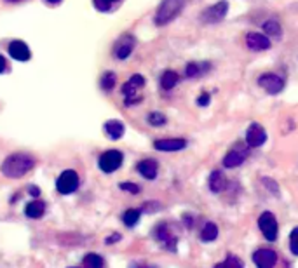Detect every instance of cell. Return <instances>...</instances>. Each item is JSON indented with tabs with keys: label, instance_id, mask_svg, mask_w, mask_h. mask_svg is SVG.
Returning a JSON list of instances; mask_svg holds the SVG:
<instances>
[{
	"label": "cell",
	"instance_id": "cell-1",
	"mask_svg": "<svg viewBox=\"0 0 298 268\" xmlns=\"http://www.w3.org/2000/svg\"><path fill=\"white\" fill-rule=\"evenodd\" d=\"M33 165H35V158L28 153H13L4 160L2 164V174L6 178H23L28 171H32Z\"/></svg>",
	"mask_w": 298,
	"mask_h": 268
},
{
	"label": "cell",
	"instance_id": "cell-2",
	"mask_svg": "<svg viewBox=\"0 0 298 268\" xmlns=\"http://www.w3.org/2000/svg\"><path fill=\"white\" fill-rule=\"evenodd\" d=\"M185 4H187V0H162L159 7H157L156 18H154L156 25L166 26L173 20H176L180 16V13L183 11Z\"/></svg>",
	"mask_w": 298,
	"mask_h": 268
},
{
	"label": "cell",
	"instance_id": "cell-3",
	"mask_svg": "<svg viewBox=\"0 0 298 268\" xmlns=\"http://www.w3.org/2000/svg\"><path fill=\"white\" fill-rule=\"evenodd\" d=\"M145 85V77L139 73L131 75V78L122 85V94L126 98V107H133L134 103L141 101V96H138V89Z\"/></svg>",
	"mask_w": 298,
	"mask_h": 268
},
{
	"label": "cell",
	"instance_id": "cell-4",
	"mask_svg": "<svg viewBox=\"0 0 298 268\" xmlns=\"http://www.w3.org/2000/svg\"><path fill=\"white\" fill-rule=\"evenodd\" d=\"M79 183H81L79 174L73 169H68V171H63L59 178L56 180V190L61 195H70L79 188Z\"/></svg>",
	"mask_w": 298,
	"mask_h": 268
},
{
	"label": "cell",
	"instance_id": "cell-5",
	"mask_svg": "<svg viewBox=\"0 0 298 268\" xmlns=\"http://www.w3.org/2000/svg\"><path fill=\"white\" fill-rule=\"evenodd\" d=\"M122 160H124L122 152H119V150H108V152H105L103 155L100 157L98 165H100V169L103 172L110 174V172H115L117 169L122 165Z\"/></svg>",
	"mask_w": 298,
	"mask_h": 268
},
{
	"label": "cell",
	"instance_id": "cell-6",
	"mask_svg": "<svg viewBox=\"0 0 298 268\" xmlns=\"http://www.w3.org/2000/svg\"><path fill=\"white\" fill-rule=\"evenodd\" d=\"M258 226L260 230H262L263 237H265L267 240H270V242H274L275 239H277V220H275V216L272 213H269V211H265V213L262 214V216L258 218Z\"/></svg>",
	"mask_w": 298,
	"mask_h": 268
},
{
	"label": "cell",
	"instance_id": "cell-7",
	"mask_svg": "<svg viewBox=\"0 0 298 268\" xmlns=\"http://www.w3.org/2000/svg\"><path fill=\"white\" fill-rule=\"evenodd\" d=\"M229 13V4L225 0L216 2L214 6H209L204 13L201 14V20L204 23H220L221 20H225Z\"/></svg>",
	"mask_w": 298,
	"mask_h": 268
},
{
	"label": "cell",
	"instance_id": "cell-8",
	"mask_svg": "<svg viewBox=\"0 0 298 268\" xmlns=\"http://www.w3.org/2000/svg\"><path fill=\"white\" fill-rule=\"evenodd\" d=\"M134 45H136V39L129 33H124L114 45V56L117 59H127L134 51Z\"/></svg>",
	"mask_w": 298,
	"mask_h": 268
},
{
	"label": "cell",
	"instance_id": "cell-9",
	"mask_svg": "<svg viewBox=\"0 0 298 268\" xmlns=\"http://www.w3.org/2000/svg\"><path fill=\"white\" fill-rule=\"evenodd\" d=\"M258 85L265 89L269 94H279L284 89V78L279 77L277 73H263L258 78Z\"/></svg>",
	"mask_w": 298,
	"mask_h": 268
},
{
	"label": "cell",
	"instance_id": "cell-10",
	"mask_svg": "<svg viewBox=\"0 0 298 268\" xmlns=\"http://www.w3.org/2000/svg\"><path fill=\"white\" fill-rule=\"evenodd\" d=\"M265 141H267L265 129L256 122L251 124L246 131V145L250 146V148H258V146H262Z\"/></svg>",
	"mask_w": 298,
	"mask_h": 268
},
{
	"label": "cell",
	"instance_id": "cell-11",
	"mask_svg": "<svg viewBox=\"0 0 298 268\" xmlns=\"http://www.w3.org/2000/svg\"><path fill=\"white\" fill-rule=\"evenodd\" d=\"M253 261L258 268H274L277 263V252L272 249H258L253 254Z\"/></svg>",
	"mask_w": 298,
	"mask_h": 268
},
{
	"label": "cell",
	"instance_id": "cell-12",
	"mask_svg": "<svg viewBox=\"0 0 298 268\" xmlns=\"http://www.w3.org/2000/svg\"><path fill=\"white\" fill-rule=\"evenodd\" d=\"M187 146V139L183 138H166V139H157L154 143V148L159 152H180Z\"/></svg>",
	"mask_w": 298,
	"mask_h": 268
},
{
	"label": "cell",
	"instance_id": "cell-13",
	"mask_svg": "<svg viewBox=\"0 0 298 268\" xmlns=\"http://www.w3.org/2000/svg\"><path fill=\"white\" fill-rule=\"evenodd\" d=\"M156 237L161 240V242L166 244V247L169 251H176V242H178V237L173 235V230L169 228L168 223H161L156 228Z\"/></svg>",
	"mask_w": 298,
	"mask_h": 268
},
{
	"label": "cell",
	"instance_id": "cell-14",
	"mask_svg": "<svg viewBox=\"0 0 298 268\" xmlns=\"http://www.w3.org/2000/svg\"><path fill=\"white\" fill-rule=\"evenodd\" d=\"M7 51H9L11 58L16 59V61H28L30 56H32L30 47L23 40H13V42L9 44V47H7Z\"/></svg>",
	"mask_w": 298,
	"mask_h": 268
},
{
	"label": "cell",
	"instance_id": "cell-15",
	"mask_svg": "<svg viewBox=\"0 0 298 268\" xmlns=\"http://www.w3.org/2000/svg\"><path fill=\"white\" fill-rule=\"evenodd\" d=\"M248 157V150L246 148H232L227 155L224 157V165L227 169H234V167H239L241 164H243L244 160H246Z\"/></svg>",
	"mask_w": 298,
	"mask_h": 268
},
{
	"label": "cell",
	"instance_id": "cell-16",
	"mask_svg": "<svg viewBox=\"0 0 298 268\" xmlns=\"http://www.w3.org/2000/svg\"><path fill=\"white\" fill-rule=\"evenodd\" d=\"M246 45L251 51H267L270 47V39L263 33H248L246 37Z\"/></svg>",
	"mask_w": 298,
	"mask_h": 268
},
{
	"label": "cell",
	"instance_id": "cell-17",
	"mask_svg": "<svg viewBox=\"0 0 298 268\" xmlns=\"http://www.w3.org/2000/svg\"><path fill=\"white\" fill-rule=\"evenodd\" d=\"M136 169L145 180H156L157 171H159V164H157V160H154V158H145V160L138 162Z\"/></svg>",
	"mask_w": 298,
	"mask_h": 268
},
{
	"label": "cell",
	"instance_id": "cell-18",
	"mask_svg": "<svg viewBox=\"0 0 298 268\" xmlns=\"http://www.w3.org/2000/svg\"><path fill=\"white\" fill-rule=\"evenodd\" d=\"M227 183L229 181L221 171H213L209 174V190L213 192V194H220V192H224L225 188H227Z\"/></svg>",
	"mask_w": 298,
	"mask_h": 268
},
{
	"label": "cell",
	"instance_id": "cell-19",
	"mask_svg": "<svg viewBox=\"0 0 298 268\" xmlns=\"http://www.w3.org/2000/svg\"><path fill=\"white\" fill-rule=\"evenodd\" d=\"M44 213H46V204L42 201H32L26 204V207H25V216L32 218V220L42 218Z\"/></svg>",
	"mask_w": 298,
	"mask_h": 268
},
{
	"label": "cell",
	"instance_id": "cell-20",
	"mask_svg": "<svg viewBox=\"0 0 298 268\" xmlns=\"http://www.w3.org/2000/svg\"><path fill=\"white\" fill-rule=\"evenodd\" d=\"M124 131H126V127L120 120H108L105 124V133L110 139H120L124 136Z\"/></svg>",
	"mask_w": 298,
	"mask_h": 268
},
{
	"label": "cell",
	"instance_id": "cell-21",
	"mask_svg": "<svg viewBox=\"0 0 298 268\" xmlns=\"http://www.w3.org/2000/svg\"><path fill=\"white\" fill-rule=\"evenodd\" d=\"M178 80H180V77H178V73H176V71L166 70L164 73H162V77H161V87L164 91H171L176 84H178Z\"/></svg>",
	"mask_w": 298,
	"mask_h": 268
},
{
	"label": "cell",
	"instance_id": "cell-22",
	"mask_svg": "<svg viewBox=\"0 0 298 268\" xmlns=\"http://www.w3.org/2000/svg\"><path fill=\"white\" fill-rule=\"evenodd\" d=\"M206 70H209V65L204 63V65H199V63H187L185 66V77L187 78H195L199 75H202Z\"/></svg>",
	"mask_w": 298,
	"mask_h": 268
},
{
	"label": "cell",
	"instance_id": "cell-23",
	"mask_svg": "<svg viewBox=\"0 0 298 268\" xmlns=\"http://www.w3.org/2000/svg\"><path fill=\"white\" fill-rule=\"evenodd\" d=\"M115 82H117V77H115L114 71H107V73L101 75L100 85H101V89H103L105 93H110V91L115 87Z\"/></svg>",
	"mask_w": 298,
	"mask_h": 268
},
{
	"label": "cell",
	"instance_id": "cell-24",
	"mask_svg": "<svg viewBox=\"0 0 298 268\" xmlns=\"http://www.w3.org/2000/svg\"><path fill=\"white\" fill-rule=\"evenodd\" d=\"M218 237V226L214 223H206L204 228L201 230V240L204 242H211Z\"/></svg>",
	"mask_w": 298,
	"mask_h": 268
},
{
	"label": "cell",
	"instance_id": "cell-25",
	"mask_svg": "<svg viewBox=\"0 0 298 268\" xmlns=\"http://www.w3.org/2000/svg\"><path fill=\"white\" fill-rule=\"evenodd\" d=\"M103 265H105V261L100 254H96V252H89V254H86L84 268H103Z\"/></svg>",
	"mask_w": 298,
	"mask_h": 268
},
{
	"label": "cell",
	"instance_id": "cell-26",
	"mask_svg": "<svg viewBox=\"0 0 298 268\" xmlns=\"http://www.w3.org/2000/svg\"><path fill=\"white\" fill-rule=\"evenodd\" d=\"M139 216H141V211L139 209H127L126 213L122 214V221L126 226H134L139 221Z\"/></svg>",
	"mask_w": 298,
	"mask_h": 268
},
{
	"label": "cell",
	"instance_id": "cell-27",
	"mask_svg": "<svg viewBox=\"0 0 298 268\" xmlns=\"http://www.w3.org/2000/svg\"><path fill=\"white\" fill-rule=\"evenodd\" d=\"M243 266H244V263L241 261L236 254H229L224 261L218 263V265H214L213 268H243Z\"/></svg>",
	"mask_w": 298,
	"mask_h": 268
},
{
	"label": "cell",
	"instance_id": "cell-28",
	"mask_svg": "<svg viewBox=\"0 0 298 268\" xmlns=\"http://www.w3.org/2000/svg\"><path fill=\"white\" fill-rule=\"evenodd\" d=\"M263 32H265V35L279 37L281 35V25H279L277 20H269L263 23Z\"/></svg>",
	"mask_w": 298,
	"mask_h": 268
},
{
	"label": "cell",
	"instance_id": "cell-29",
	"mask_svg": "<svg viewBox=\"0 0 298 268\" xmlns=\"http://www.w3.org/2000/svg\"><path fill=\"white\" fill-rule=\"evenodd\" d=\"M120 0H93V6L96 11L100 13H108V11L114 9V6H117Z\"/></svg>",
	"mask_w": 298,
	"mask_h": 268
},
{
	"label": "cell",
	"instance_id": "cell-30",
	"mask_svg": "<svg viewBox=\"0 0 298 268\" xmlns=\"http://www.w3.org/2000/svg\"><path fill=\"white\" fill-rule=\"evenodd\" d=\"M146 120H148V124H150V126H154V127L164 126V124L168 122L166 115H164V113H161V112H152V113H148Z\"/></svg>",
	"mask_w": 298,
	"mask_h": 268
},
{
	"label": "cell",
	"instance_id": "cell-31",
	"mask_svg": "<svg viewBox=\"0 0 298 268\" xmlns=\"http://www.w3.org/2000/svg\"><path fill=\"white\" fill-rule=\"evenodd\" d=\"M289 249L295 256H298V226L293 228L291 235H289Z\"/></svg>",
	"mask_w": 298,
	"mask_h": 268
},
{
	"label": "cell",
	"instance_id": "cell-32",
	"mask_svg": "<svg viewBox=\"0 0 298 268\" xmlns=\"http://www.w3.org/2000/svg\"><path fill=\"white\" fill-rule=\"evenodd\" d=\"M119 187L122 188L124 192H129V194H134V195L141 192V188H139V185H136V183H129V181H124V183H120Z\"/></svg>",
	"mask_w": 298,
	"mask_h": 268
},
{
	"label": "cell",
	"instance_id": "cell-33",
	"mask_svg": "<svg viewBox=\"0 0 298 268\" xmlns=\"http://www.w3.org/2000/svg\"><path fill=\"white\" fill-rule=\"evenodd\" d=\"M263 185L267 187V190L269 192H272V194L275 195V197H279V187H277V183H275L274 180H269V178H263Z\"/></svg>",
	"mask_w": 298,
	"mask_h": 268
},
{
	"label": "cell",
	"instance_id": "cell-34",
	"mask_svg": "<svg viewBox=\"0 0 298 268\" xmlns=\"http://www.w3.org/2000/svg\"><path fill=\"white\" fill-rule=\"evenodd\" d=\"M209 100H211V96L207 93H202L201 96L197 98V105L199 107H207L209 105Z\"/></svg>",
	"mask_w": 298,
	"mask_h": 268
},
{
	"label": "cell",
	"instance_id": "cell-35",
	"mask_svg": "<svg viewBox=\"0 0 298 268\" xmlns=\"http://www.w3.org/2000/svg\"><path fill=\"white\" fill-rule=\"evenodd\" d=\"M120 240V233H114V235H110V237H107V240H105V244H114V242H119Z\"/></svg>",
	"mask_w": 298,
	"mask_h": 268
},
{
	"label": "cell",
	"instance_id": "cell-36",
	"mask_svg": "<svg viewBox=\"0 0 298 268\" xmlns=\"http://www.w3.org/2000/svg\"><path fill=\"white\" fill-rule=\"evenodd\" d=\"M28 194L33 195V197H39V195H40V188H37L35 185H32V187H28Z\"/></svg>",
	"mask_w": 298,
	"mask_h": 268
},
{
	"label": "cell",
	"instance_id": "cell-37",
	"mask_svg": "<svg viewBox=\"0 0 298 268\" xmlns=\"http://www.w3.org/2000/svg\"><path fill=\"white\" fill-rule=\"evenodd\" d=\"M4 70H6V58L0 54V73H2Z\"/></svg>",
	"mask_w": 298,
	"mask_h": 268
},
{
	"label": "cell",
	"instance_id": "cell-38",
	"mask_svg": "<svg viewBox=\"0 0 298 268\" xmlns=\"http://www.w3.org/2000/svg\"><path fill=\"white\" fill-rule=\"evenodd\" d=\"M46 2H49V4H52V6H54V4H59L61 0H46Z\"/></svg>",
	"mask_w": 298,
	"mask_h": 268
},
{
	"label": "cell",
	"instance_id": "cell-39",
	"mask_svg": "<svg viewBox=\"0 0 298 268\" xmlns=\"http://www.w3.org/2000/svg\"><path fill=\"white\" fill-rule=\"evenodd\" d=\"M7 2H20V0H7Z\"/></svg>",
	"mask_w": 298,
	"mask_h": 268
},
{
	"label": "cell",
	"instance_id": "cell-40",
	"mask_svg": "<svg viewBox=\"0 0 298 268\" xmlns=\"http://www.w3.org/2000/svg\"><path fill=\"white\" fill-rule=\"evenodd\" d=\"M134 268H150V266H134Z\"/></svg>",
	"mask_w": 298,
	"mask_h": 268
},
{
	"label": "cell",
	"instance_id": "cell-41",
	"mask_svg": "<svg viewBox=\"0 0 298 268\" xmlns=\"http://www.w3.org/2000/svg\"><path fill=\"white\" fill-rule=\"evenodd\" d=\"M68 268H81V266H68Z\"/></svg>",
	"mask_w": 298,
	"mask_h": 268
}]
</instances>
